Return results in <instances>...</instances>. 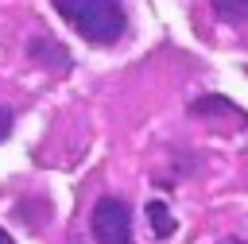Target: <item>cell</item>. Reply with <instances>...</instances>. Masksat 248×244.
<instances>
[{
    "mask_svg": "<svg viewBox=\"0 0 248 244\" xmlns=\"http://www.w3.org/2000/svg\"><path fill=\"white\" fill-rule=\"evenodd\" d=\"M50 4L93 46H112L128 27V15H124L120 0H50Z\"/></svg>",
    "mask_w": 248,
    "mask_h": 244,
    "instance_id": "obj_1",
    "label": "cell"
},
{
    "mask_svg": "<svg viewBox=\"0 0 248 244\" xmlns=\"http://www.w3.org/2000/svg\"><path fill=\"white\" fill-rule=\"evenodd\" d=\"M89 232L97 244H132V213L120 198H101L89 213Z\"/></svg>",
    "mask_w": 248,
    "mask_h": 244,
    "instance_id": "obj_2",
    "label": "cell"
},
{
    "mask_svg": "<svg viewBox=\"0 0 248 244\" xmlns=\"http://www.w3.org/2000/svg\"><path fill=\"white\" fill-rule=\"evenodd\" d=\"M213 15H221L225 23H244L248 19V0H209Z\"/></svg>",
    "mask_w": 248,
    "mask_h": 244,
    "instance_id": "obj_3",
    "label": "cell"
},
{
    "mask_svg": "<svg viewBox=\"0 0 248 244\" xmlns=\"http://www.w3.org/2000/svg\"><path fill=\"white\" fill-rule=\"evenodd\" d=\"M147 221H151L155 236H170L174 232V221H170V213H167L163 201H147Z\"/></svg>",
    "mask_w": 248,
    "mask_h": 244,
    "instance_id": "obj_4",
    "label": "cell"
},
{
    "mask_svg": "<svg viewBox=\"0 0 248 244\" xmlns=\"http://www.w3.org/2000/svg\"><path fill=\"white\" fill-rule=\"evenodd\" d=\"M12 124H16V108L12 105H0V139H8Z\"/></svg>",
    "mask_w": 248,
    "mask_h": 244,
    "instance_id": "obj_5",
    "label": "cell"
},
{
    "mask_svg": "<svg viewBox=\"0 0 248 244\" xmlns=\"http://www.w3.org/2000/svg\"><path fill=\"white\" fill-rule=\"evenodd\" d=\"M0 244H16V240H12V236H8L4 229H0Z\"/></svg>",
    "mask_w": 248,
    "mask_h": 244,
    "instance_id": "obj_6",
    "label": "cell"
},
{
    "mask_svg": "<svg viewBox=\"0 0 248 244\" xmlns=\"http://www.w3.org/2000/svg\"><path fill=\"white\" fill-rule=\"evenodd\" d=\"M229 244H244V240H229Z\"/></svg>",
    "mask_w": 248,
    "mask_h": 244,
    "instance_id": "obj_7",
    "label": "cell"
}]
</instances>
